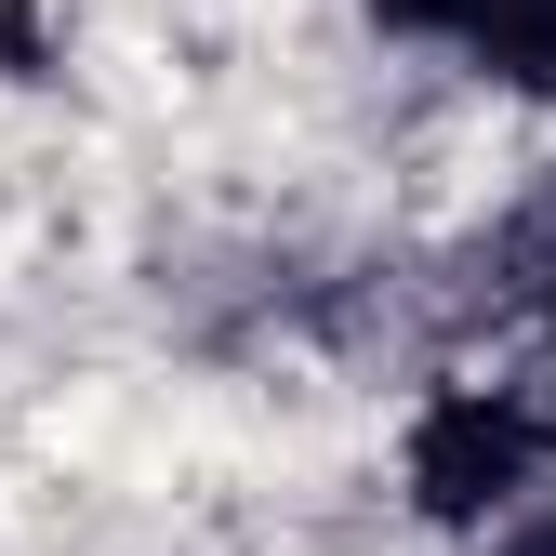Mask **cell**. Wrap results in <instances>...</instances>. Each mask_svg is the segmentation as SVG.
Here are the masks:
<instances>
[{
  "label": "cell",
  "mask_w": 556,
  "mask_h": 556,
  "mask_svg": "<svg viewBox=\"0 0 556 556\" xmlns=\"http://www.w3.org/2000/svg\"><path fill=\"white\" fill-rule=\"evenodd\" d=\"M451 53L477 66V80H504V93H530V106H556V0H477Z\"/></svg>",
  "instance_id": "cell-3"
},
{
  "label": "cell",
  "mask_w": 556,
  "mask_h": 556,
  "mask_svg": "<svg viewBox=\"0 0 556 556\" xmlns=\"http://www.w3.org/2000/svg\"><path fill=\"white\" fill-rule=\"evenodd\" d=\"M397 491L438 530H504L517 504L556 491V371H491V384H438L397 438Z\"/></svg>",
  "instance_id": "cell-1"
},
{
  "label": "cell",
  "mask_w": 556,
  "mask_h": 556,
  "mask_svg": "<svg viewBox=\"0 0 556 556\" xmlns=\"http://www.w3.org/2000/svg\"><path fill=\"white\" fill-rule=\"evenodd\" d=\"M491 556H556V491H543V504H517V517L491 530Z\"/></svg>",
  "instance_id": "cell-5"
},
{
  "label": "cell",
  "mask_w": 556,
  "mask_h": 556,
  "mask_svg": "<svg viewBox=\"0 0 556 556\" xmlns=\"http://www.w3.org/2000/svg\"><path fill=\"white\" fill-rule=\"evenodd\" d=\"M477 305H517V318H543L556 331V173L517 199V213H491V239L464 252V292H451V318H477Z\"/></svg>",
  "instance_id": "cell-2"
},
{
  "label": "cell",
  "mask_w": 556,
  "mask_h": 556,
  "mask_svg": "<svg viewBox=\"0 0 556 556\" xmlns=\"http://www.w3.org/2000/svg\"><path fill=\"white\" fill-rule=\"evenodd\" d=\"M0 66H14V80H40V14H27V0H0Z\"/></svg>",
  "instance_id": "cell-6"
},
{
  "label": "cell",
  "mask_w": 556,
  "mask_h": 556,
  "mask_svg": "<svg viewBox=\"0 0 556 556\" xmlns=\"http://www.w3.org/2000/svg\"><path fill=\"white\" fill-rule=\"evenodd\" d=\"M358 14H371L384 40H464V14H477V0H358Z\"/></svg>",
  "instance_id": "cell-4"
}]
</instances>
